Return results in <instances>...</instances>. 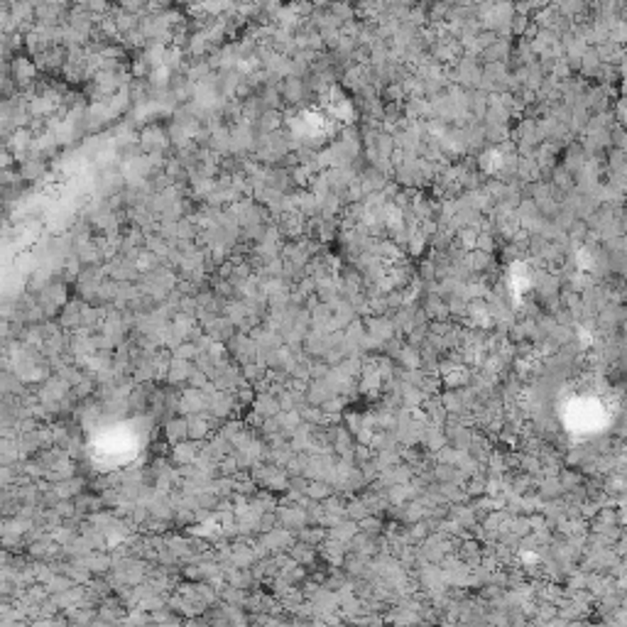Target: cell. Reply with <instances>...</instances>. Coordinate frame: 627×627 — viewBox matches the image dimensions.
<instances>
[{
	"instance_id": "obj_1",
	"label": "cell",
	"mask_w": 627,
	"mask_h": 627,
	"mask_svg": "<svg viewBox=\"0 0 627 627\" xmlns=\"http://www.w3.org/2000/svg\"><path fill=\"white\" fill-rule=\"evenodd\" d=\"M167 438L172 444H179L184 438H189V424L184 422V419H172L167 424Z\"/></svg>"
}]
</instances>
